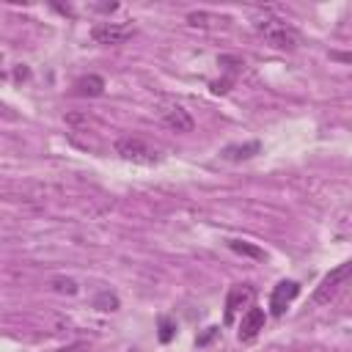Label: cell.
Wrapping results in <instances>:
<instances>
[{"label":"cell","instance_id":"1","mask_svg":"<svg viewBox=\"0 0 352 352\" xmlns=\"http://www.w3.org/2000/svg\"><path fill=\"white\" fill-rule=\"evenodd\" d=\"M256 33L275 50H294L300 44V36L297 30L286 22V19H278V16H261L253 22Z\"/></svg>","mask_w":352,"mask_h":352},{"label":"cell","instance_id":"2","mask_svg":"<svg viewBox=\"0 0 352 352\" xmlns=\"http://www.w3.org/2000/svg\"><path fill=\"white\" fill-rule=\"evenodd\" d=\"M116 154L126 162H135V165H154L160 162V154L140 138H121L116 143Z\"/></svg>","mask_w":352,"mask_h":352},{"label":"cell","instance_id":"3","mask_svg":"<svg viewBox=\"0 0 352 352\" xmlns=\"http://www.w3.org/2000/svg\"><path fill=\"white\" fill-rule=\"evenodd\" d=\"M349 275H352V258L349 261H344V264H338L336 270H330L324 278H322V283L316 286V292H314V302L316 305H322V302H327L346 280H349Z\"/></svg>","mask_w":352,"mask_h":352},{"label":"cell","instance_id":"4","mask_svg":"<svg viewBox=\"0 0 352 352\" xmlns=\"http://www.w3.org/2000/svg\"><path fill=\"white\" fill-rule=\"evenodd\" d=\"M132 33H135V28L126 22H99L91 28V38L96 44H104V47L124 44L126 38H132Z\"/></svg>","mask_w":352,"mask_h":352},{"label":"cell","instance_id":"5","mask_svg":"<svg viewBox=\"0 0 352 352\" xmlns=\"http://www.w3.org/2000/svg\"><path fill=\"white\" fill-rule=\"evenodd\" d=\"M253 286L250 283H236V286H231L228 289V297H226V324H231L234 322V316L248 305L250 308V302H253Z\"/></svg>","mask_w":352,"mask_h":352},{"label":"cell","instance_id":"6","mask_svg":"<svg viewBox=\"0 0 352 352\" xmlns=\"http://www.w3.org/2000/svg\"><path fill=\"white\" fill-rule=\"evenodd\" d=\"M300 294V283L297 280H280L275 289H272V297H270V311L272 316H283L286 308L292 305V300Z\"/></svg>","mask_w":352,"mask_h":352},{"label":"cell","instance_id":"7","mask_svg":"<svg viewBox=\"0 0 352 352\" xmlns=\"http://www.w3.org/2000/svg\"><path fill=\"white\" fill-rule=\"evenodd\" d=\"M160 116H162V121H165L170 129H176V132H192V126H195L192 116H190L182 104H176V102H165V104L160 107Z\"/></svg>","mask_w":352,"mask_h":352},{"label":"cell","instance_id":"8","mask_svg":"<svg viewBox=\"0 0 352 352\" xmlns=\"http://www.w3.org/2000/svg\"><path fill=\"white\" fill-rule=\"evenodd\" d=\"M264 322H267V316H264V311L261 308H256V305H250L245 314H242V322H239V341H253L261 330H264Z\"/></svg>","mask_w":352,"mask_h":352},{"label":"cell","instance_id":"9","mask_svg":"<svg viewBox=\"0 0 352 352\" xmlns=\"http://www.w3.org/2000/svg\"><path fill=\"white\" fill-rule=\"evenodd\" d=\"M74 88H77L80 96H102L104 94V80L99 74H88V77H80L74 82Z\"/></svg>","mask_w":352,"mask_h":352},{"label":"cell","instance_id":"10","mask_svg":"<svg viewBox=\"0 0 352 352\" xmlns=\"http://www.w3.org/2000/svg\"><path fill=\"white\" fill-rule=\"evenodd\" d=\"M228 248H231L234 253H239V256L253 258V261H264V258H267V253H264L261 248H256V245H250V242H242V239H228Z\"/></svg>","mask_w":352,"mask_h":352},{"label":"cell","instance_id":"11","mask_svg":"<svg viewBox=\"0 0 352 352\" xmlns=\"http://www.w3.org/2000/svg\"><path fill=\"white\" fill-rule=\"evenodd\" d=\"M256 151H258V143L250 140V143H245V146H228V148L223 151V157H226V160H248V157H253Z\"/></svg>","mask_w":352,"mask_h":352},{"label":"cell","instance_id":"12","mask_svg":"<svg viewBox=\"0 0 352 352\" xmlns=\"http://www.w3.org/2000/svg\"><path fill=\"white\" fill-rule=\"evenodd\" d=\"M173 333H176V322L168 319V316H162V319H160V341L168 344V341L173 338Z\"/></svg>","mask_w":352,"mask_h":352},{"label":"cell","instance_id":"13","mask_svg":"<svg viewBox=\"0 0 352 352\" xmlns=\"http://www.w3.org/2000/svg\"><path fill=\"white\" fill-rule=\"evenodd\" d=\"M52 289L55 292H66V294H77V283L72 278H55L52 280Z\"/></svg>","mask_w":352,"mask_h":352},{"label":"cell","instance_id":"14","mask_svg":"<svg viewBox=\"0 0 352 352\" xmlns=\"http://www.w3.org/2000/svg\"><path fill=\"white\" fill-rule=\"evenodd\" d=\"M96 308H102V311H116V308H118V300L104 292V294L96 297Z\"/></svg>","mask_w":352,"mask_h":352},{"label":"cell","instance_id":"15","mask_svg":"<svg viewBox=\"0 0 352 352\" xmlns=\"http://www.w3.org/2000/svg\"><path fill=\"white\" fill-rule=\"evenodd\" d=\"M55 352H85V344H72V346H63V349H55Z\"/></svg>","mask_w":352,"mask_h":352},{"label":"cell","instance_id":"16","mask_svg":"<svg viewBox=\"0 0 352 352\" xmlns=\"http://www.w3.org/2000/svg\"><path fill=\"white\" fill-rule=\"evenodd\" d=\"M212 336H217V327H209V330H206V336H201V338H198V344L204 346V344H206V341H209Z\"/></svg>","mask_w":352,"mask_h":352},{"label":"cell","instance_id":"17","mask_svg":"<svg viewBox=\"0 0 352 352\" xmlns=\"http://www.w3.org/2000/svg\"><path fill=\"white\" fill-rule=\"evenodd\" d=\"M336 60H352V55H344V52H333Z\"/></svg>","mask_w":352,"mask_h":352}]
</instances>
